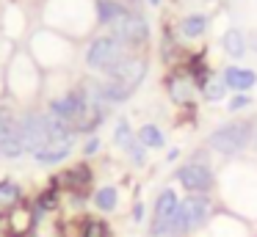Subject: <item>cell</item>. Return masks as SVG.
<instances>
[{
	"label": "cell",
	"instance_id": "6da1fadb",
	"mask_svg": "<svg viewBox=\"0 0 257 237\" xmlns=\"http://www.w3.org/2000/svg\"><path fill=\"white\" fill-rule=\"evenodd\" d=\"M144 75H147L144 61L127 55V58L108 75V83H102V94H105L108 102H122V99H127L130 94L139 88V83L144 80Z\"/></svg>",
	"mask_w": 257,
	"mask_h": 237
},
{
	"label": "cell",
	"instance_id": "7a4b0ae2",
	"mask_svg": "<svg viewBox=\"0 0 257 237\" xmlns=\"http://www.w3.org/2000/svg\"><path fill=\"white\" fill-rule=\"evenodd\" d=\"M124 58H127L124 55V44L116 36H100L86 50V64H89V69L105 72V75H111Z\"/></svg>",
	"mask_w": 257,
	"mask_h": 237
},
{
	"label": "cell",
	"instance_id": "3957f363",
	"mask_svg": "<svg viewBox=\"0 0 257 237\" xmlns=\"http://www.w3.org/2000/svg\"><path fill=\"white\" fill-rule=\"evenodd\" d=\"M251 141V124L249 121H232V124L218 127L216 132H210V149L218 154H238L249 146Z\"/></svg>",
	"mask_w": 257,
	"mask_h": 237
},
{
	"label": "cell",
	"instance_id": "277c9868",
	"mask_svg": "<svg viewBox=\"0 0 257 237\" xmlns=\"http://www.w3.org/2000/svg\"><path fill=\"white\" fill-rule=\"evenodd\" d=\"M210 212H213L210 198H205V196H188L185 201H180L177 215H174V234H177V231L199 229L202 223H207Z\"/></svg>",
	"mask_w": 257,
	"mask_h": 237
},
{
	"label": "cell",
	"instance_id": "5b68a950",
	"mask_svg": "<svg viewBox=\"0 0 257 237\" xmlns=\"http://www.w3.org/2000/svg\"><path fill=\"white\" fill-rule=\"evenodd\" d=\"M111 31L124 47H141V44L150 39V25H147V20L141 14H130V11L113 22Z\"/></svg>",
	"mask_w": 257,
	"mask_h": 237
},
{
	"label": "cell",
	"instance_id": "8992f818",
	"mask_svg": "<svg viewBox=\"0 0 257 237\" xmlns=\"http://www.w3.org/2000/svg\"><path fill=\"white\" fill-rule=\"evenodd\" d=\"M177 193L163 190L155 201V220H152V237H169L174 234V215H177Z\"/></svg>",
	"mask_w": 257,
	"mask_h": 237
},
{
	"label": "cell",
	"instance_id": "52a82bcc",
	"mask_svg": "<svg viewBox=\"0 0 257 237\" xmlns=\"http://www.w3.org/2000/svg\"><path fill=\"white\" fill-rule=\"evenodd\" d=\"M23 149V138H20V121L9 108H0V154L3 157H20Z\"/></svg>",
	"mask_w": 257,
	"mask_h": 237
},
{
	"label": "cell",
	"instance_id": "ba28073f",
	"mask_svg": "<svg viewBox=\"0 0 257 237\" xmlns=\"http://www.w3.org/2000/svg\"><path fill=\"white\" fill-rule=\"evenodd\" d=\"M20 138H23V149H31V152H39L50 143L47 138V124H45V116L39 113H25L23 121H20Z\"/></svg>",
	"mask_w": 257,
	"mask_h": 237
},
{
	"label": "cell",
	"instance_id": "9c48e42d",
	"mask_svg": "<svg viewBox=\"0 0 257 237\" xmlns=\"http://www.w3.org/2000/svg\"><path fill=\"white\" fill-rule=\"evenodd\" d=\"M177 179L185 190L191 193H202V190H210L213 185V171L207 165H199V163H191V165H183L177 171Z\"/></svg>",
	"mask_w": 257,
	"mask_h": 237
},
{
	"label": "cell",
	"instance_id": "30bf717a",
	"mask_svg": "<svg viewBox=\"0 0 257 237\" xmlns=\"http://www.w3.org/2000/svg\"><path fill=\"white\" fill-rule=\"evenodd\" d=\"M83 108H86V94L72 91V94H67V97H58L56 102L50 105V113L58 116V119H64V121H69V124H75V119L80 116Z\"/></svg>",
	"mask_w": 257,
	"mask_h": 237
},
{
	"label": "cell",
	"instance_id": "8fae6325",
	"mask_svg": "<svg viewBox=\"0 0 257 237\" xmlns=\"http://www.w3.org/2000/svg\"><path fill=\"white\" fill-rule=\"evenodd\" d=\"M257 83L254 72L249 69H240V66H229V69H224V86L235 88V91H246V88H251Z\"/></svg>",
	"mask_w": 257,
	"mask_h": 237
},
{
	"label": "cell",
	"instance_id": "7c38bea8",
	"mask_svg": "<svg viewBox=\"0 0 257 237\" xmlns=\"http://www.w3.org/2000/svg\"><path fill=\"white\" fill-rule=\"evenodd\" d=\"M124 14H127V9L119 0H97V17H100L102 25H113Z\"/></svg>",
	"mask_w": 257,
	"mask_h": 237
},
{
	"label": "cell",
	"instance_id": "4fadbf2b",
	"mask_svg": "<svg viewBox=\"0 0 257 237\" xmlns=\"http://www.w3.org/2000/svg\"><path fill=\"white\" fill-rule=\"evenodd\" d=\"M69 152H72V143H47V146L39 149L34 157L39 160V163H58V160H64Z\"/></svg>",
	"mask_w": 257,
	"mask_h": 237
},
{
	"label": "cell",
	"instance_id": "5bb4252c",
	"mask_svg": "<svg viewBox=\"0 0 257 237\" xmlns=\"http://www.w3.org/2000/svg\"><path fill=\"white\" fill-rule=\"evenodd\" d=\"M224 50H227L232 58H240V55H243L246 44H243L240 31H227V33H224Z\"/></svg>",
	"mask_w": 257,
	"mask_h": 237
},
{
	"label": "cell",
	"instance_id": "9a60e30c",
	"mask_svg": "<svg viewBox=\"0 0 257 237\" xmlns=\"http://www.w3.org/2000/svg\"><path fill=\"white\" fill-rule=\"evenodd\" d=\"M20 201V187L14 182H0V207H12Z\"/></svg>",
	"mask_w": 257,
	"mask_h": 237
},
{
	"label": "cell",
	"instance_id": "2e32d148",
	"mask_svg": "<svg viewBox=\"0 0 257 237\" xmlns=\"http://www.w3.org/2000/svg\"><path fill=\"white\" fill-rule=\"evenodd\" d=\"M139 138H141V143H144V146H152V149L163 146V135H161V130H158V127H152V124L141 127Z\"/></svg>",
	"mask_w": 257,
	"mask_h": 237
},
{
	"label": "cell",
	"instance_id": "e0dca14e",
	"mask_svg": "<svg viewBox=\"0 0 257 237\" xmlns=\"http://www.w3.org/2000/svg\"><path fill=\"white\" fill-rule=\"evenodd\" d=\"M94 201H97V207L100 209H113L116 207V190L113 187H102V190H97V196H94Z\"/></svg>",
	"mask_w": 257,
	"mask_h": 237
},
{
	"label": "cell",
	"instance_id": "ac0fdd59",
	"mask_svg": "<svg viewBox=\"0 0 257 237\" xmlns=\"http://www.w3.org/2000/svg\"><path fill=\"white\" fill-rule=\"evenodd\" d=\"M205 17L202 14H194V17H188V20H183V33L185 36H199L202 31H205Z\"/></svg>",
	"mask_w": 257,
	"mask_h": 237
},
{
	"label": "cell",
	"instance_id": "d6986e66",
	"mask_svg": "<svg viewBox=\"0 0 257 237\" xmlns=\"http://www.w3.org/2000/svg\"><path fill=\"white\" fill-rule=\"evenodd\" d=\"M205 94L210 99H221L224 97V83H210V86L205 88Z\"/></svg>",
	"mask_w": 257,
	"mask_h": 237
},
{
	"label": "cell",
	"instance_id": "ffe728a7",
	"mask_svg": "<svg viewBox=\"0 0 257 237\" xmlns=\"http://www.w3.org/2000/svg\"><path fill=\"white\" fill-rule=\"evenodd\" d=\"M246 105H249V97H246V94H238V97L229 99V110H240V108H246Z\"/></svg>",
	"mask_w": 257,
	"mask_h": 237
},
{
	"label": "cell",
	"instance_id": "44dd1931",
	"mask_svg": "<svg viewBox=\"0 0 257 237\" xmlns=\"http://www.w3.org/2000/svg\"><path fill=\"white\" fill-rule=\"evenodd\" d=\"M105 234V229H102L100 223H89V229H86V237H102Z\"/></svg>",
	"mask_w": 257,
	"mask_h": 237
},
{
	"label": "cell",
	"instance_id": "7402d4cb",
	"mask_svg": "<svg viewBox=\"0 0 257 237\" xmlns=\"http://www.w3.org/2000/svg\"><path fill=\"white\" fill-rule=\"evenodd\" d=\"M97 149H100V141H97V138H91V141L86 143V154H94Z\"/></svg>",
	"mask_w": 257,
	"mask_h": 237
},
{
	"label": "cell",
	"instance_id": "603a6c76",
	"mask_svg": "<svg viewBox=\"0 0 257 237\" xmlns=\"http://www.w3.org/2000/svg\"><path fill=\"white\" fill-rule=\"evenodd\" d=\"M150 3H158V0H150Z\"/></svg>",
	"mask_w": 257,
	"mask_h": 237
},
{
	"label": "cell",
	"instance_id": "cb8c5ba5",
	"mask_svg": "<svg viewBox=\"0 0 257 237\" xmlns=\"http://www.w3.org/2000/svg\"><path fill=\"white\" fill-rule=\"evenodd\" d=\"M133 3H136V0H133Z\"/></svg>",
	"mask_w": 257,
	"mask_h": 237
}]
</instances>
